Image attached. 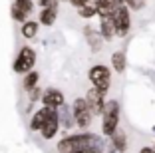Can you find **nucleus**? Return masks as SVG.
Returning <instances> with one entry per match:
<instances>
[{"label":"nucleus","instance_id":"4","mask_svg":"<svg viewBox=\"0 0 155 153\" xmlns=\"http://www.w3.org/2000/svg\"><path fill=\"white\" fill-rule=\"evenodd\" d=\"M87 80H90L91 88H97V90L110 94L111 90V68L105 66V64H96L87 70Z\"/></svg>","mask_w":155,"mask_h":153},{"label":"nucleus","instance_id":"16","mask_svg":"<svg viewBox=\"0 0 155 153\" xmlns=\"http://www.w3.org/2000/svg\"><path fill=\"white\" fill-rule=\"evenodd\" d=\"M38 28H40V22H38V20L28 18L26 22L22 24V28H20V34H22L24 40H34V38L38 36Z\"/></svg>","mask_w":155,"mask_h":153},{"label":"nucleus","instance_id":"28","mask_svg":"<svg viewBox=\"0 0 155 153\" xmlns=\"http://www.w3.org/2000/svg\"><path fill=\"white\" fill-rule=\"evenodd\" d=\"M50 2H52V0H38V4H40L42 8H44V6H48V4H50Z\"/></svg>","mask_w":155,"mask_h":153},{"label":"nucleus","instance_id":"1","mask_svg":"<svg viewBox=\"0 0 155 153\" xmlns=\"http://www.w3.org/2000/svg\"><path fill=\"white\" fill-rule=\"evenodd\" d=\"M105 145H107V141L104 139V135H97L87 129V131L72 133L68 137H62L56 143V149H58V153H78L82 149H101V151H105Z\"/></svg>","mask_w":155,"mask_h":153},{"label":"nucleus","instance_id":"25","mask_svg":"<svg viewBox=\"0 0 155 153\" xmlns=\"http://www.w3.org/2000/svg\"><path fill=\"white\" fill-rule=\"evenodd\" d=\"M105 153H125V151H121V149L114 147L111 143H107V145H105Z\"/></svg>","mask_w":155,"mask_h":153},{"label":"nucleus","instance_id":"31","mask_svg":"<svg viewBox=\"0 0 155 153\" xmlns=\"http://www.w3.org/2000/svg\"><path fill=\"white\" fill-rule=\"evenodd\" d=\"M58 2H68V0H58Z\"/></svg>","mask_w":155,"mask_h":153},{"label":"nucleus","instance_id":"11","mask_svg":"<svg viewBox=\"0 0 155 153\" xmlns=\"http://www.w3.org/2000/svg\"><path fill=\"white\" fill-rule=\"evenodd\" d=\"M84 38H86L87 46L91 48V52L94 54H97V52H101L104 50V38H101L100 30H94L91 26H84Z\"/></svg>","mask_w":155,"mask_h":153},{"label":"nucleus","instance_id":"21","mask_svg":"<svg viewBox=\"0 0 155 153\" xmlns=\"http://www.w3.org/2000/svg\"><path fill=\"white\" fill-rule=\"evenodd\" d=\"M42 94H44V90H42L40 86H36L32 91H28V105H34L36 101H40V99H42Z\"/></svg>","mask_w":155,"mask_h":153},{"label":"nucleus","instance_id":"24","mask_svg":"<svg viewBox=\"0 0 155 153\" xmlns=\"http://www.w3.org/2000/svg\"><path fill=\"white\" fill-rule=\"evenodd\" d=\"M70 4L74 6V8H80V6H84V4H87V2H91V0H68Z\"/></svg>","mask_w":155,"mask_h":153},{"label":"nucleus","instance_id":"18","mask_svg":"<svg viewBox=\"0 0 155 153\" xmlns=\"http://www.w3.org/2000/svg\"><path fill=\"white\" fill-rule=\"evenodd\" d=\"M38 84H40V74H38L36 70H32V72H28L26 76L22 78V90L26 91V94H28V91H32L34 88L38 86Z\"/></svg>","mask_w":155,"mask_h":153},{"label":"nucleus","instance_id":"9","mask_svg":"<svg viewBox=\"0 0 155 153\" xmlns=\"http://www.w3.org/2000/svg\"><path fill=\"white\" fill-rule=\"evenodd\" d=\"M58 131H60V115H58V109H52L48 121L44 123V127H42L38 133L42 135L44 141H50V139H54L56 135H58Z\"/></svg>","mask_w":155,"mask_h":153},{"label":"nucleus","instance_id":"27","mask_svg":"<svg viewBox=\"0 0 155 153\" xmlns=\"http://www.w3.org/2000/svg\"><path fill=\"white\" fill-rule=\"evenodd\" d=\"M78 153H105V151H101V149H82Z\"/></svg>","mask_w":155,"mask_h":153},{"label":"nucleus","instance_id":"7","mask_svg":"<svg viewBox=\"0 0 155 153\" xmlns=\"http://www.w3.org/2000/svg\"><path fill=\"white\" fill-rule=\"evenodd\" d=\"M84 99H86L87 108L91 109V113H94V117H101V113H104V105H105V99H107V94L101 90H97V88H90V90L86 91V95H84Z\"/></svg>","mask_w":155,"mask_h":153},{"label":"nucleus","instance_id":"14","mask_svg":"<svg viewBox=\"0 0 155 153\" xmlns=\"http://www.w3.org/2000/svg\"><path fill=\"white\" fill-rule=\"evenodd\" d=\"M100 34H101V38H104L105 42H111L115 38V28H114V22H111V18L110 16H101L100 18Z\"/></svg>","mask_w":155,"mask_h":153},{"label":"nucleus","instance_id":"10","mask_svg":"<svg viewBox=\"0 0 155 153\" xmlns=\"http://www.w3.org/2000/svg\"><path fill=\"white\" fill-rule=\"evenodd\" d=\"M58 6H60L58 0H52L48 6H44L38 14V22L42 26H54L56 20H58Z\"/></svg>","mask_w":155,"mask_h":153},{"label":"nucleus","instance_id":"15","mask_svg":"<svg viewBox=\"0 0 155 153\" xmlns=\"http://www.w3.org/2000/svg\"><path fill=\"white\" fill-rule=\"evenodd\" d=\"M58 115H60V127H64V129H74L76 127V119L72 115V108L70 105H62L58 109Z\"/></svg>","mask_w":155,"mask_h":153},{"label":"nucleus","instance_id":"30","mask_svg":"<svg viewBox=\"0 0 155 153\" xmlns=\"http://www.w3.org/2000/svg\"><path fill=\"white\" fill-rule=\"evenodd\" d=\"M151 131H153V133H155V125H153V127H151Z\"/></svg>","mask_w":155,"mask_h":153},{"label":"nucleus","instance_id":"13","mask_svg":"<svg viewBox=\"0 0 155 153\" xmlns=\"http://www.w3.org/2000/svg\"><path fill=\"white\" fill-rule=\"evenodd\" d=\"M110 68H111V72L119 74V76H123L127 72V56H125L123 50H115L110 56Z\"/></svg>","mask_w":155,"mask_h":153},{"label":"nucleus","instance_id":"2","mask_svg":"<svg viewBox=\"0 0 155 153\" xmlns=\"http://www.w3.org/2000/svg\"><path fill=\"white\" fill-rule=\"evenodd\" d=\"M119 117H121V104L114 98L105 99L104 113H101V135L111 137L119 129Z\"/></svg>","mask_w":155,"mask_h":153},{"label":"nucleus","instance_id":"32","mask_svg":"<svg viewBox=\"0 0 155 153\" xmlns=\"http://www.w3.org/2000/svg\"><path fill=\"white\" fill-rule=\"evenodd\" d=\"M110 2H111V0H110ZM111 4H114V2H111Z\"/></svg>","mask_w":155,"mask_h":153},{"label":"nucleus","instance_id":"6","mask_svg":"<svg viewBox=\"0 0 155 153\" xmlns=\"http://www.w3.org/2000/svg\"><path fill=\"white\" fill-rule=\"evenodd\" d=\"M70 108H72V115H74V119H76V127H80V131H87L91 127V123H94V113L87 108L86 99L76 98Z\"/></svg>","mask_w":155,"mask_h":153},{"label":"nucleus","instance_id":"29","mask_svg":"<svg viewBox=\"0 0 155 153\" xmlns=\"http://www.w3.org/2000/svg\"><path fill=\"white\" fill-rule=\"evenodd\" d=\"M114 2V6H121V4H125V0H111Z\"/></svg>","mask_w":155,"mask_h":153},{"label":"nucleus","instance_id":"17","mask_svg":"<svg viewBox=\"0 0 155 153\" xmlns=\"http://www.w3.org/2000/svg\"><path fill=\"white\" fill-rule=\"evenodd\" d=\"M107 143H111L114 147H117V149H121V151H127V133L123 129H117L111 137H107Z\"/></svg>","mask_w":155,"mask_h":153},{"label":"nucleus","instance_id":"5","mask_svg":"<svg viewBox=\"0 0 155 153\" xmlns=\"http://www.w3.org/2000/svg\"><path fill=\"white\" fill-rule=\"evenodd\" d=\"M111 22H114L115 28V38H125L131 30V10L127 8L125 4L121 6H115L114 12L110 14Z\"/></svg>","mask_w":155,"mask_h":153},{"label":"nucleus","instance_id":"19","mask_svg":"<svg viewBox=\"0 0 155 153\" xmlns=\"http://www.w3.org/2000/svg\"><path fill=\"white\" fill-rule=\"evenodd\" d=\"M76 10H78V16L84 18V20H91V18H96V16H97V10H96L94 0L87 2V4H84V6H80V8H76Z\"/></svg>","mask_w":155,"mask_h":153},{"label":"nucleus","instance_id":"8","mask_svg":"<svg viewBox=\"0 0 155 153\" xmlns=\"http://www.w3.org/2000/svg\"><path fill=\"white\" fill-rule=\"evenodd\" d=\"M40 101H42V105H46V108L60 109L66 104V95H64V91L58 90V88H46Z\"/></svg>","mask_w":155,"mask_h":153},{"label":"nucleus","instance_id":"26","mask_svg":"<svg viewBox=\"0 0 155 153\" xmlns=\"http://www.w3.org/2000/svg\"><path fill=\"white\" fill-rule=\"evenodd\" d=\"M137 153H155V149L151 147V145H145V147H141Z\"/></svg>","mask_w":155,"mask_h":153},{"label":"nucleus","instance_id":"3","mask_svg":"<svg viewBox=\"0 0 155 153\" xmlns=\"http://www.w3.org/2000/svg\"><path fill=\"white\" fill-rule=\"evenodd\" d=\"M36 62H38L36 50H34L32 46H22V48L18 50L16 58H14V62H12V70H14V74H18V76H26L28 72L34 70Z\"/></svg>","mask_w":155,"mask_h":153},{"label":"nucleus","instance_id":"20","mask_svg":"<svg viewBox=\"0 0 155 153\" xmlns=\"http://www.w3.org/2000/svg\"><path fill=\"white\" fill-rule=\"evenodd\" d=\"M14 6L22 10L28 18H30V14H32V10H34V2L32 0H14Z\"/></svg>","mask_w":155,"mask_h":153},{"label":"nucleus","instance_id":"23","mask_svg":"<svg viewBox=\"0 0 155 153\" xmlns=\"http://www.w3.org/2000/svg\"><path fill=\"white\" fill-rule=\"evenodd\" d=\"M10 14H12V20H16V22H20V24H24L28 20V16L22 12L20 8H16V6L12 4V8H10Z\"/></svg>","mask_w":155,"mask_h":153},{"label":"nucleus","instance_id":"12","mask_svg":"<svg viewBox=\"0 0 155 153\" xmlns=\"http://www.w3.org/2000/svg\"><path fill=\"white\" fill-rule=\"evenodd\" d=\"M52 113V108L42 105L40 109H34V113L30 115V131H40L44 127V123L48 121V117Z\"/></svg>","mask_w":155,"mask_h":153},{"label":"nucleus","instance_id":"22","mask_svg":"<svg viewBox=\"0 0 155 153\" xmlns=\"http://www.w3.org/2000/svg\"><path fill=\"white\" fill-rule=\"evenodd\" d=\"M145 2L147 0H125V6L129 10H133V12H139V10L145 8Z\"/></svg>","mask_w":155,"mask_h":153}]
</instances>
